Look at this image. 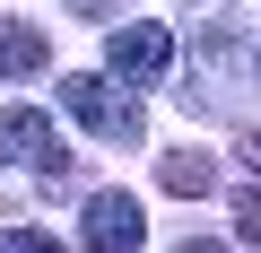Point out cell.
Instances as JSON below:
<instances>
[{
	"mask_svg": "<svg viewBox=\"0 0 261 253\" xmlns=\"http://www.w3.org/2000/svg\"><path fill=\"white\" fill-rule=\"evenodd\" d=\"M252 96H261V35L244 18H200L192 27V87H183V105L235 113Z\"/></svg>",
	"mask_w": 261,
	"mask_h": 253,
	"instance_id": "obj_1",
	"label": "cell"
},
{
	"mask_svg": "<svg viewBox=\"0 0 261 253\" xmlns=\"http://www.w3.org/2000/svg\"><path fill=\"white\" fill-rule=\"evenodd\" d=\"M61 105L87 122L96 140H122V149H140V131H148L140 96H130V87H113V79H96V70H70V79H61Z\"/></svg>",
	"mask_w": 261,
	"mask_h": 253,
	"instance_id": "obj_2",
	"label": "cell"
},
{
	"mask_svg": "<svg viewBox=\"0 0 261 253\" xmlns=\"http://www.w3.org/2000/svg\"><path fill=\"white\" fill-rule=\"evenodd\" d=\"M166 70H174V35H166L157 18H130V27H113V35H105V79L148 87V79H166Z\"/></svg>",
	"mask_w": 261,
	"mask_h": 253,
	"instance_id": "obj_3",
	"label": "cell"
},
{
	"mask_svg": "<svg viewBox=\"0 0 261 253\" xmlns=\"http://www.w3.org/2000/svg\"><path fill=\"white\" fill-rule=\"evenodd\" d=\"M0 166H44V175H61V131H53V113L0 105Z\"/></svg>",
	"mask_w": 261,
	"mask_h": 253,
	"instance_id": "obj_4",
	"label": "cell"
},
{
	"mask_svg": "<svg viewBox=\"0 0 261 253\" xmlns=\"http://www.w3.org/2000/svg\"><path fill=\"white\" fill-rule=\"evenodd\" d=\"M79 227H87V253H140L148 244V218H140L130 192H87Z\"/></svg>",
	"mask_w": 261,
	"mask_h": 253,
	"instance_id": "obj_5",
	"label": "cell"
},
{
	"mask_svg": "<svg viewBox=\"0 0 261 253\" xmlns=\"http://www.w3.org/2000/svg\"><path fill=\"white\" fill-rule=\"evenodd\" d=\"M157 183H166V192H183V201H200V192L218 183V157H200V149H174V157L157 166Z\"/></svg>",
	"mask_w": 261,
	"mask_h": 253,
	"instance_id": "obj_6",
	"label": "cell"
},
{
	"mask_svg": "<svg viewBox=\"0 0 261 253\" xmlns=\"http://www.w3.org/2000/svg\"><path fill=\"white\" fill-rule=\"evenodd\" d=\"M0 70H9V79L44 70V35H35V27H18V18H0Z\"/></svg>",
	"mask_w": 261,
	"mask_h": 253,
	"instance_id": "obj_7",
	"label": "cell"
},
{
	"mask_svg": "<svg viewBox=\"0 0 261 253\" xmlns=\"http://www.w3.org/2000/svg\"><path fill=\"white\" fill-rule=\"evenodd\" d=\"M235 227H244V244H261V183L235 192Z\"/></svg>",
	"mask_w": 261,
	"mask_h": 253,
	"instance_id": "obj_8",
	"label": "cell"
},
{
	"mask_svg": "<svg viewBox=\"0 0 261 253\" xmlns=\"http://www.w3.org/2000/svg\"><path fill=\"white\" fill-rule=\"evenodd\" d=\"M0 253H61L44 227H9V236H0Z\"/></svg>",
	"mask_w": 261,
	"mask_h": 253,
	"instance_id": "obj_9",
	"label": "cell"
},
{
	"mask_svg": "<svg viewBox=\"0 0 261 253\" xmlns=\"http://www.w3.org/2000/svg\"><path fill=\"white\" fill-rule=\"evenodd\" d=\"M174 253H226V244H209V236H192V244H174Z\"/></svg>",
	"mask_w": 261,
	"mask_h": 253,
	"instance_id": "obj_10",
	"label": "cell"
}]
</instances>
